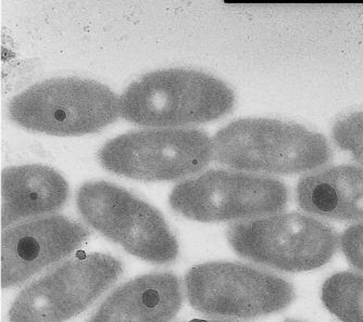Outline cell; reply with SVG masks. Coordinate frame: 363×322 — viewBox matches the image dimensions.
Wrapping results in <instances>:
<instances>
[{
	"instance_id": "3",
	"label": "cell",
	"mask_w": 363,
	"mask_h": 322,
	"mask_svg": "<svg viewBox=\"0 0 363 322\" xmlns=\"http://www.w3.org/2000/svg\"><path fill=\"white\" fill-rule=\"evenodd\" d=\"M9 115L14 123L32 132L81 136L117 121L120 98L91 79H47L16 96L9 105Z\"/></svg>"
},
{
	"instance_id": "17",
	"label": "cell",
	"mask_w": 363,
	"mask_h": 322,
	"mask_svg": "<svg viewBox=\"0 0 363 322\" xmlns=\"http://www.w3.org/2000/svg\"><path fill=\"white\" fill-rule=\"evenodd\" d=\"M184 322H238L234 321V320L230 319H222V318H217V319H213V318H208V319H191L189 321Z\"/></svg>"
},
{
	"instance_id": "7",
	"label": "cell",
	"mask_w": 363,
	"mask_h": 322,
	"mask_svg": "<svg viewBox=\"0 0 363 322\" xmlns=\"http://www.w3.org/2000/svg\"><path fill=\"white\" fill-rule=\"evenodd\" d=\"M289 201V189L282 181L226 169H211L182 181L169 197L177 213L201 223L242 222L279 214Z\"/></svg>"
},
{
	"instance_id": "12",
	"label": "cell",
	"mask_w": 363,
	"mask_h": 322,
	"mask_svg": "<svg viewBox=\"0 0 363 322\" xmlns=\"http://www.w3.org/2000/svg\"><path fill=\"white\" fill-rule=\"evenodd\" d=\"M70 195L68 183L52 167H9L1 173V227L55 213Z\"/></svg>"
},
{
	"instance_id": "15",
	"label": "cell",
	"mask_w": 363,
	"mask_h": 322,
	"mask_svg": "<svg viewBox=\"0 0 363 322\" xmlns=\"http://www.w3.org/2000/svg\"><path fill=\"white\" fill-rule=\"evenodd\" d=\"M332 138L338 148L363 167V111L350 112L338 118L332 128Z\"/></svg>"
},
{
	"instance_id": "11",
	"label": "cell",
	"mask_w": 363,
	"mask_h": 322,
	"mask_svg": "<svg viewBox=\"0 0 363 322\" xmlns=\"http://www.w3.org/2000/svg\"><path fill=\"white\" fill-rule=\"evenodd\" d=\"M183 299V285L177 275L150 272L112 291L87 322H170Z\"/></svg>"
},
{
	"instance_id": "18",
	"label": "cell",
	"mask_w": 363,
	"mask_h": 322,
	"mask_svg": "<svg viewBox=\"0 0 363 322\" xmlns=\"http://www.w3.org/2000/svg\"><path fill=\"white\" fill-rule=\"evenodd\" d=\"M284 322H303V321H298V320L295 319H287L286 321Z\"/></svg>"
},
{
	"instance_id": "6",
	"label": "cell",
	"mask_w": 363,
	"mask_h": 322,
	"mask_svg": "<svg viewBox=\"0 0 363 322\" xmlns=\"http://www.w3.org/2000/svg\"><path fill=\"white\" fill-rule=\"evenodd\" d=\"M184 291L191 306L216 317L255 319L286 309L295 287L286 279L230 262L197 265L187 271Z\"/></svg>"
},
{
	"instance_id": "5",
	"label": "cell",
	"mask_w": 363,
	"mask_h": 322,
	"mask_svg": "<svg viewBox=\"0 0 363 322\" xmlns=\"http://www.w3.org/2000/svg\"><path fill=\"white\" fill-rule=\"evenodd\" d=\"M77 207L91 228L140 260L168 264L179 256V242L162 214L119 185L84 183Z\"/></svg>"
},
{
	"instance_id": "2",
	"label": "cell",
	"mask_w": 363,
	"mask_h": 322,
	"mask_svg": "<svg viewBox=\"0 0 363 322\" xmlns=\"http://www.w3.org/2000/svg\"><path fill=\"white\" fill-rule=\"evenodd\" d=\"M235 105L233 91L221 79L187 69L148 73L120 98V115L136 125L186 127L208 123Z\"/></svg>"
},
{
	"instance_id": "16",
	"label": "cell",
	"mask_w": 363,
	"mask_h": 322,
	"mask_svg": "<svg viewBox=\"0 0 363 322\" xmlns=\"http://www.w3.org/2000/svg\"><path fill=\"white\" fill-rule=\"evenodd\" d=\"M340 246L350 264L363 272V223L345 230L340 236Z\"/></svg>"
},
{
	"instance_id": "10",
	"label": "cell",
	"mask_w": 363,
	"mask_h": 322,
	"mask_svg": "<svg viewBox=\"0 0 363 322\" xmlns=\"http://www.w3.org/2000/svg\"><path fill=\"white\" fill-rule=\"evenodd\" d=\"M91 231L67 216L49 215L16 224L1 234V287L11 289L70 256Z\"/></svg>"
},
{
	"instance_id": "14",
	"label": "cell",
	"mask_w": 363,
	"mask_h": 322,
	"mask_svg": "<svg viewBox=\"0 0 363 322\" xmlns=\"http://www.w3.org/2000/svg\"><path fill=\"white\" fill-rule=\"evenodd\" d=\"M324 306L342 322H363V275L338 272L326 279L321 290Z\"/></svg>"
},
{
	"instance_id": "9",
	"label": "cell",
	"mask_w": 363,
	"mask_h": 322,
	"mask_svg": "<svg viewBox=\"0 0 363 322\" xmlns=\"http://www.w3.org/2000/svg\"><path fill=\"white\" fill-rule=\"evenodd\" d=\"M123 274L113 256H74L33 281L14 299L10 322H65L99 299Z\"/></svg>"
},
{
	"instance_id": "1",
	"label": "cell",
	"mask_w": 363,
	"mask_h": 322,
	"mask_svg": "<svg viewBox=\"0 0 363 322\" xmlns=\"http://www.w3.org/2000/svg\"><path fill=\"white\" fill-rule=\"evenodd\" d=\"M213 158L240 172L294 175L315 172L333 156L323 134L272 118H242L212 138Z\"/></svg>"
},
{
	"instance_id": "13",
	"label": "cell",
	"mask_w": 363,
	"mask_h": 322,
	"mask_svg": "<svg viewBox=\"0 0 363 322\" xmlns=\"http://www.w3.org/2000/svg\"><path fill=\"white\" fill-rule=\"evenodd\" d=\"M296 197L313 217L363 223V167L342 164L310 173L299 180Z\"/></svg>"
},
{
	"instance_id": "4",
	"label": "cell",
	"mask_w": 363,
	"mask_h": 322,
	"mask_svg": "<svg viewBox=\"0 0 363 322\" xmlns=\"http://www.w3.org/2000/svg\"><path fill=\"white\" fill-rule=\"evenodd\" d=\"M226 238L240 258L287 272L320 268L340 248V236L331 226L301 213L236 222Z\"/></svg>"
},
{
	"instance_id": "8",
	"label": "cell",
	"mask_w": 363,
	"mask_h": 322,
	"mask_svg": "<svg viewBox=\"0 0 363 322\" xmlns=\"http://www.w3.org/2000/svg\"><path fill=\"white\" fill-rule=\"evenodd\" d=\"M214 160L212 139L191 128L130 132L108 142L98 161L109 172L144 181L195 176Z\"/></svg>"
}]
</instances>
